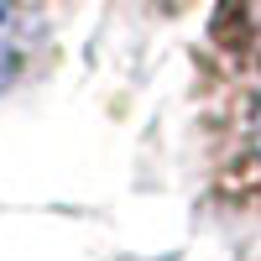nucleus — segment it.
<instances>
[{"label": "nucleus", "instance_id": "nucleus-1", "mask_svg": "<svg viewBox=\"0 0 261 261\" xmlns=\"http://www.w3.org/2000/svg\"><path fill=\"white\" fill-rule=\"evenodd\" d=\"M27 47H32V21L16 0H0V89L21 73L27 63Z\"/></svg>", "mask_w": 261, "mask_h": 261}, {"label": "nucleus", "instance_id": "nucleus-2", "mask_svg": "<svg viewBox=\"0 0 261 261\" xmlns=\"http://www.w3.org/2000/svg\"><path fill=\"white\" fill-rule=\"evenodd\" d=\"M230 21H235V37L261 58V0H230Z\"/></svg>", "mask_w": 261, "mask_h": 261}, {"label": "nucleus", "instance_id": "nucleus-3", "mask_svg": "<svg viewBox=\"0 0 261 261\" xmlns=\"http://www.w3.org/2000/svg\"><path fill=\"white\" fill-rule=\"evenodd\" d=\"M256 157H261V125H256Z\"/></svg>", "mask_w": 261, "mask_h": 261}]
</instances>
